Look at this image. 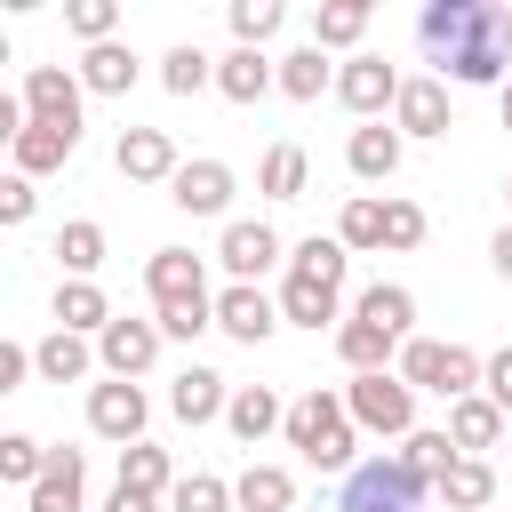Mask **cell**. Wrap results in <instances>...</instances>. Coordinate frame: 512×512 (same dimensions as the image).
Returning a JSON list of instances; mask_svg holds the SVG:
<instances>
[{"mask_svg":"<svg viewBox=\"0 0 512 512\" xmlns=\"http://www.w3.org/2000/svg\"><path fill=\"white\" fill-rule=\"evenodd\" d=\"M416 40L440 64V80H464V88L512 80V8H496V0H432L416 16Z\"/></svg>","mask_w":512,"mask_h":512,"instance_id":"6da1fadb","label":"cell"},{"mask_svg":"<svg viewBox=\"0 0 512 512\" xmlns=\"http://www.w3.org/2000/svg\"><path fill=\"white\" fill-rule=\"evenodd\" d=\"M352 416H344V392H296L288 400V448L312 464V472H352Z\"/></svg>","mask_w":512,"mask_h":512,"instance_id":"7a4b0ae2","label":"cell"},{"mask_svg":"<svg viewBox=\"0 0 512 512\" xmlns=\"http://www.w3.org/2000/svg\"><path fill=\"white\" fill-rule=\"evenodd\" d=\"M424 496H432V480L408 456H368V464L344 472L336 512H424Z\"/></svg>","mask_w":512,"mask_h":512,"instance_id":"3957f363","label":"cell"},{"mask_svg":"<svg viewBox=\"0 0 512 512\" xmlns=\"http://www.w3.org/2000/svg\"><path fill=\"white\" fill-rule=\"evenodd\" d=\"M480 368H488L480 352H464V344H440V336H408V344H400V376H408L416 392H440L448 408L480 392Z\"/></svg>","mask_w":512,"mask_h":512,"instance_id":"277c9868","label":"cell"},{"mask_svg":"<svg viewBox=\"0 0 512 512\" xmlns=\"http://www.w3.org/2000/svg\"><path fill=\"white\" fill-rule=\"evenodd\" d=\"M344 416L360 432H384V440H408L416 432V384L400 368H376V376H352L344 384Z\"/></svg>","mask_w":512,"mask_h":512,"instance_id":"5b68a950","label":"cell"},{"mask_svg":"<svg viewBox=\"0 0 512 512\" xmlns=\"http://www.w3.org/2000/svg\"><path fill=\"white\" fill-rule=\"evenodd\" d=\"M400 64L392 56H352V64H336V104L344 112H360V120H376V112H392L400 104Z\"/></svg>","mask_w":512,"mask_h":512,"instance_id":"8992f818","label":"cell"},{"mask_svg":"<svg viewBox=\"0 0 512 512\" xmlns=\"http://www.w3.org/2000/svg\"><path fill=\"white\" fill-rule=\"evenodd\" d=\"M144 288H152V312H176V304H216V296H208V272H200V256H192V248H152Z\"/></svg>","mask_w":512,"mask_h":512,"instance_id":"52a82bcc","label":"cell"},{"mask_svg":"<svg viewBox=\"0 0 512 512\" xmlns=\"http://www.w3.org/2000/svg\"><path fill=\"white\" fill-rule=\"evenodd\" d=\"M144 384H120V376H104L96 392H88V432L96 440H120V448H136L144 440Z\"/></svg>","mask_w":512,"mask_h":512,"instance_id":"ba28073f","label":"cell"},{"mask_svg":"<svg viewBox=\"0 0 512 512\" xmlns=\"http://www.w3.org/2000/svg\"><path fill=\"white\" fill-rule=\"evenodd\" d=\"M80 72H64V64H32L24 72V112L40 120V128H80Z\"/></svg>","mask_w":512,"mask_h":512,"instance_id":"9c48e42d","label":"cell"},{"mask_svg":"<svg viewBox=\"0 0 512 512\" xmlns=\"http://www.w3.org/2000/svg\"><path fill=\"white\" fill-rule=\"evenodd\" d=\"M216 264L232 272V280H264L272 264H280V232L264 224V216H240V224H224V240H216Z\"/></svg>","mask_w":512,"mask_h":512,"instance_id":"30bf717a","label":"cell"},{"mask_svg":"<svg viewBox=\"0 0 512 512\" xmlns=\"http://www.w3.org/2000/svg\"><path fill=\"white\" fill-rule=\"evenodd\" d=\"M160 320H112L104 336H96V360H104V376H120V384H136L152 360H160Z\"/></svg>","mask_w":512,"mask_h":512,"instance_id":"8fae6325","label":"cell"},{"mask_svg":"<svg viewBox=\"0 0 512 512\" xmlns=\"http://www.w3.org/2000/svg\"><path fill=\"white\" fill-rule=\"evenodd\" d=\"M112 168L128 176V184H176V144H168V128H120V144H112Z\"/></svg>","mask_w":512,"mask_h":512,"instance_id":"7c38bea8","label":"cell"},{"mask_svg":"<svg viewBox=\"0 0 512 512\" xmlns=\"http://www.w3.org/2000/svg\"><path fill=\"white\" fill-rule=\"evenodd\" d=\"M392 128H400V136H448V128H456L448 80H440V72H416V80L400 88V104H392Z\"/></svg>","mask_w":512,"mask_h":512,"instance_id":"4fadbf2b","label":"cell"},{"mask_svg":"<svg viewBox=\"0 0 512 512\" xmlns=\"http://www.w3.org/2000/svg\"><path fill=\"white\" fill-rule=\"evenodd\" d=\"M232 192H240V176H232L224 160H184V168H176V184H168V200H176L184 216H224V208H232Z\"/></svg>","mask_w":512,"mask_h":512,"instance_id":"5bb4252c","label":"cell"},{"mask_svg":"<svg viewBox=\"0 0 512 512\" xmlns=\"http://www.w3.org/2000/svg\"><path fill=\"white\" fill-rule=\"evenodd\" d=\"M216 328H224L232 344H264V336L280 328V304H272L264 288H248V280H232V288L216 296Z\"/></svg>","mask_w":512,"mask_h":512,"instance_id":"9a60e30c","label":"cell"},{"mask_svg":"<svg viewBox=\"0 0 512 512\" xmlns=\"http://www.w3.org/2000/svg\"><path fill=\"white\" fill-rule=\"evenodd\" d=\"M24 512H88V456L80 448H56L40 488L24 496Z\"/></svg>","mask_w":512,"mask_h":512,"instance_id":"2e32d148","label":"cell"},{"mask_svg":"<svg viewBox=\"0 0 512 512\" xmlns=\"http://www.w3.org/2000/svg\"><path fill=\"white\" fill-rule=\"evenodd\" d=\"M448 440H456L464 456H480V448H504V440H512V416H504L488 392H472V400H456V408H448Z\"/></svg>","mask_w":512,"mask_h":512,"instance_id":"e0dca14e","label":"cell"},{"mask_svg":"<svg viewBox=\"0 0 512 512\" xmlns=\"http://www.w3.org/2000/svg\"><path fill=\"white\" fill-rule=\"evenodd\" d=\"M400 144H408V136H400L392 120H360V128H352V144H344V160H352V176H360V184H384V176L400 168Z\"/></svg>","mask_w":512,"mask_h":512,"instance_id":"ac0fdd59","label":"cell"},{"mask_svg":"<svg viewBox=\"0 0 512 512\" xmlns=\"http://www.w3.org/2000/svg\"><path fill=\"white\" fill-rule=\"evenodd\" d=\"M336 360H344V368H352V376H376V368H392V360H400V336H392V328H376V320H360V312H352V320H344V328H336Z\"/></svg>","mask_w":512,"mask_h":512,"instance_id":"d6986e66","label":"cell"},{"mask_svg":"<svg viewBox=\"0 0 512 512\" xmlns=\"http://www.w3.org/2000/svg\"><path fill=\"white\" fill-rule=\"evenodd\" d=\"M168 408H176V424H216V416L232 408V384H224L216 368H184V376L168 384Z\"/></svg>","mask_w":512,"mask_h":512,"instance_id":"ffe728a7","label":"cell"},{"mask_svg":"<svg viewBox=\"0 0 512 512\" xmlns=\"http://www.w3.org/2000/svg\"><path fill=\"white\" fill-rule=\"evenodd\" d=\"M216 88H224L232 104H256L264 88H280V64H272L264 48H232V56H216Z\"/></svg>","mask_w":512,"mask_h":512,"instance_id":"44dd1931","label":"cell"},{"mask_svg":"<svg viewBox=\"0 0 512 512\" xmlns=\"http://www.w3.org/2000/svg\"><path fill=\"white\" fill-rule=\"evenodd\" d=\"M72 152H80V128H40V120H32V128H24L16 144H8L16 176H48V168H64Z\"/></svg>","mask_w":512,"mask_h":512,"instance_id":"7402d4cb","label":"cell"},{"mask_svg":"<svg viewBox=\"0 0 512 512\" xmlns=\"http://www.w3.org/2000/svg\"><path fill=\"white\" fill-rule=\"evenodd\" d=\"M224 424H232L240 440H264V432H288V400H280L272 384H240V392H232V408H224Z\"/></svg>","mask_w":512,"mask_h":512,"instance_id":"603a6c76","label":"cell"},{"mask_svg":"<svg viewBox=\"0 0 512 512\" xmlns=\"http://www.w3.org/2000/svg\"><path fill=\"white\" fill-rule=\"evenodd\" d=\"M440 504H448V512H488V504H496V464H488V456H456L448 480H440Z\"/></svg>","mask_w":512,"mask_h":512,"instance_id":"cb8c5ba5","label":"cell"},{"mask_svg":"<svg viewBox=\"0 0 512 512\" xmlns=\"http://www.w3.org/2000/svg\"><path fill=\"white\" fill-rule=\"evenodd\" d=\"M80 88H88V96H128V88H136V48H120V40L88 48V56H80Z\"/></svg>","mask_w":512,"mask_h":512,"instance_id":"d4e9b609","label":"cell"},{"mask_svg":"<svg viewBox=\"0 0 512 512\" xmlns=\"http://www.w3.org/2000/svg\"><path fill=\"white\" fill-rule=\"evenodd\" d=\"M56 328H72V336H104V328H112L104 288H96V280H64V288H56Z\"/></svg>","mask_w":512,"mask_h":512,"instance_id":"484cf974","label":"cell"},{"mask_svg":"<svg viewBox=\"0 0 512 512\" xmlns=\"http://www.w3.org/2000/svg\"><path fill=\"white\" fill-rule=\"evenodd\" d=\"M88 360H96V352H88V336H72V328H48V336L32 344V368H40L48 384H80Z\"/></svg>","mask_w":512,"mask_h":512,"instance_id":"4316f807","label":"cell"},{"mask_svg":"<svg viewBox=\"0 0 512 512\" xmlns=\"http://www.w3.org/2000/svg\"><path fill=\"white\" fill-rule=\"evenodd\" d=\"M336 304H344V288H328V280H296L288 272V288H280V320H296V328H328Z\"/></svg>","mask_w":512,"mask_h":512,"instance_id":"83f0119b","label":"cell"},{"mask_svg":"<svg viewBox=\"0 0 512 512\" xmlns=\"http://www.w3.org/2000/svg\"><path fill=\"white\" fill-rule=\"evenodd\" d=\"M232 504H240V512H288V504H296V480H288L280 464H248V472L232 480Z\"/></svg>","mask_w":512,"mask_h":512,"instance_id":"f1b7e54d","label":"cell"},{"mask_svg":"<svg viewBox=\"0 0 512 512\" xmlns=\"http://www.w3.org/2000/svg\"><path fill=\"white\" fill-rule=\"evenodd\" d=\"M304 176H312L304 144H272L264 168H256V192H264V200H304Z\"/></svg>","mask_w":512,"mask_h":512,"instance_id":"f546056e","label":"cell"},{"mask_svg":"<svg viewBox=\"0 0 512 512\" xmlns=\"http://www.w3.org/2000/svg\"><path fill=\"white\" fill-rule=\"evenodd\" d=\"M360 320H376V328H392L400 344H408V328H416V296L400 288V280H376V288H360V304H352Z\"/></svg>","mask_w":512,"mask_h":512,"instance_id":"4dcf8cb0","label":"cell"},{"mask_svg":"<svg viewBox=\"0 0 512 512\" xmlns=\"http://www.w3.org/2000/svg\"><path fill=\"white\" fill-rule=\"evenodd\" d=\"M368 0H328V8H312V48H352L360 32H368Z\"/></svg>","mask_w":512,"mask_h":512,"instance_id":"1f68e13d","label":"cell"},{"mask_svg":"<svg viewBox=\"0 0 512 512\" xmlns=\"http://www.w3.org/2000/svg\"><path fill=\"white\" fill-rule=\"evenodd\" d=\"M280 88H288L296 104H312L320 88H336V64H328V48H288V56H280Z\"/></svg>","mask_w":512,"mask_h":512,"instance_id":"d6a6232c","label":"cell"},{"mask_svg":"<svg viewBox=\"0 0 512 512\" xmlns=\"http://www.w3.org/2000/svg\"><path fill=\"white\" fill-rule=\"evenodd\" d=\"M56 264H64L72 280H96V264H104V224H88V216H72V224L56 232Z\"/></svg>","mask_w":512,"mask_h":512,"instance_id":"836d02e7","label":"cell"},{"mask_svg":"<svg viewBox=\"0 0 512 512\" xmlns=\"http://www.w3.org/2000/svg\"><path fill=\"white\" fill-rule=\"evenodd\" d=\"M120 488H136V496H168V488H176V472H168V448H152V440L120 448Z\"/></svg>","mask_w":512,"mask_h":512,"instance_id":"e575fe53","label":"cell"},{"mask_svg":"<svg viewBox=\"0 0 512 512\" xmlns=\"http://www.w3.org/2000/svg\"><path fill=\"white\" fill-rule=\"evenodd\" d=\"M344 264H352V248H344V240H320V232L296 240V256H288L296 280H328V288H344Z\"/></svg>","mask_w":512,"mask_h":512,"instance_id":"d590c367","label":"cell"},{"mask_svg":"<svg viewBox=\"0 0 512 512\" xmlns=\"http://www.w3.org/2000/svg\"><path fill=\"white\" fill-rule=\"evenodd\" d=\"M48 456H56V448H40L32 432H0V480H16L24 496L40 488V472H48Z\"/></svg>","mask_w":512,"mask_h":512,"instance_id":"8d00e7d4","label":"cell"},{"mask_svg":"<svg viewBox=\"0 0 512 512\" xmlns=\"http://www.w3.org/2000/svg\"><path fill=\"white\" fill-rule=\"evenodd\" d=\"M280 24H288L280 0H232V48H264Z\"/></svg>","mask_w":512,"mask_h":512,"instance_id":"74e56055","label":"cell"},{"mask_svg":"<svg viewBox=\"0 0 512 512\" xmlns=\"http://www.w3.org/2000/svg\"><path fill=\"white\" fill-rule=\"evenodd\" d=\"M208 80H216V64H208V56H200V48H192V40H184V48H168V56H160V88H168V96H200V88H208Z\"/></svg>","mask_w":512,"mask_h":512,"instance_id":"f35d334b","label":"cell"},{"mask_svg":"<svg viewBox=\"0 0 512 512\" xmlns=\"http://www.w3.org/2000/svg\"><path fill=\"white\" fill-rule=\"evenodd\" d=\"M336 240H344V248H384V200L352 192V200H344V216H336Z\"/></svg>","mask_w":512,"mask_h":512,"instance_id":"ab89813d","label":"cell"},{"mask_svg":"<svg viewBox=\"0 0 512 512\" xmlns=\"http://www.w3.org/2000/svg\"><path fill=\"white\" fill-rule=\"evenodd\" d=\"M400 456H408V464H416V472L432 480V496H440V480H448V464H456L464 448H456L448 432H408V440H400Z\"/></svg>","mask_w":512,"mask_h":512,"instance_id":"60d3db41","label":"cell"},{"mask_svg":"<svg viewBox=\"0 0 512 512\" xmlns=\"http://www.w3.org/2000/svg\"><path fill=\"white\" fill-rule=\"evenodd\" d=\"M168 512H232V480H216V472H184V480L168 488Z\"/></svg>","mask_w":512,"mask_h":512,"instance_id":"b9f144b4","label":"cell"},{"mask_svg":"<svg viewBox=\"0 0 512 512\" xmlns=\"http://www.w3.org/2000/svg\"><path fill=\"white\" fill-rule=\"evenodd\" d=\"M64 24H72L88 48H104V40L120 32V0H72V8H64Z\"/></svg>","mask_w":512,"mask_h":512,"instance_id":"7bdbcfd3","label":"cell"},{"mask_svg":"<svg viewBox=\"0 0 512 512\" xmlns=\"http://www.w3.org/2000/svg\"><path fill=\"white\" fill-rule=\"evenodd\" d=\"M424 240V208L416 200H384V248H416Z\"/></svg>","mask_w":512,"mask_h":512,"instance_id":"ee69618b","label":"cell"},{"mask_svg":"<svg viewBox=\"0 0 512 512\" xmlns=\"http://www.w3.org/2000/svg\"><path fill=\"white\" fill-rule=\"evenodd\" d=\"M200 328H216V304H176V312H160V336H176V344H192Z\"/></svg>","mask_w":512,"mask_h":512,"instance_id":"f6af8a7d","label":"cell"},{"mask_svg":"<svg viewBox=\"0 0 512 512\" xmlns=\"http://www.w3.org/2000/svg\"><path fill=\"white\" fill-rule=\"evenodd\" d=\"M32 208H40L32 176H8V184H0V224H32Z\"/></svg>","mask_w":512,"mask_h":512,"instance_id":"bcb514c9","label":"cell"},{"mask_svg":"<svg viewBox=\"0 0 512 512\" xmlns=\"http://www.w3.org/2000/svg\"><path fill=\"white\" fill-rule=\"evenodd\" d=\"M480 392H488V400L512 416V344H504V352H488V368H480Z\"/></svg>","mask_w":512,"mask_h":512,"instance_id":"7dc6e473","label":"cell"},{"mask_svg":"<svg viewBox=\"0 0 512 512\" xmlns=\"http://www.w3.org/2000/svg\"><path fill=\"white\" fill-rule=\"evenodd\" d=\"M24 376H32V352L24 344H0V392H16Z\"/></svg>","mask_w":512,"mask_h":512,"instance_id":"c3c4849f","label":"cell"},{"mask_svg":"<svg viewBox=\"0 0 512 512\" xmlns=\"http://www.w3.org/2000/svg\"><path fill=\"white\" fill-rule=\"evenodd\" d=\"M104 512H160V496H136V488H112Z\"/></svg>","mask_w":512,"mask_h":512,"instance_id":"681fc988","label":"cell"},{"mask_svg":"<svg viewBox=\"0 0 512 512\" xmlns=\"http://www.w3.org/2000/svg\"><path fill=\"white\" fill-rule=\"evenodd\" d=\"M488 264H496V272H504V280H512V224H504V232H496V240H488Z\"/></svg>","mask_w":512,"mask_h":512,"instance_id":"f907efd6","label":"cell"},{"mask_svg":"<svg viewBox=\"0 0 512 512\" xmlns=\"http://www.w3.org/2000/svg\"><path fill=\"white\" fill-rule=\"evenodd\" d=\"M496 104H504V128H512V80H504V88H496Z\"/></svg>","mask_w":512,"mask_h":512,"instance_id":"816d5d0a","label":"cell"},{"mask_svg":"<svg viewBox=\"0 0 512 512\" xmlns=\"http://www.w3.org/2000/svg\"><path fill=\"white\" fill-rule=\"evenodd\" d=\"M504 200H512V184H504Z\"/></svg>","mask_w":512,"mask_h":512,"instance_id":"f5cc1de1","label":"cell"},{"mask_svg":"<svg viewBox=\"0 0 512 512\" xmlns=\"http://www.w3.org/2000/svg\"><path fill=\"white\" fill-rule=\"evenodd\" d=\"M488 512H496V504H488Z\"/></svg>","mask_w":512,"mask_h":512,"instance_id":"db71d44e","label":"cell"},{"mask_svg":"<svg viewBox=\"0 0 512 512\" xmlns=\"http://www.w3.org/2000/svg\"><path fill=\"white\" fill-rule=\"evenodd\" d=\"M504 448H512V440H504Z\"/></svg>","mask_w":512,"mask_h":512,"instance_id":"11a10c76","label":"cell"}]
</instances>
